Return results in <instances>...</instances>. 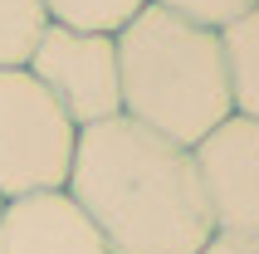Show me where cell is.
I'll use <instances>...</instances> for the list:
<instances>
[{"label":"cell","instance_id":"obj_1","mask_svg":"<svg viewBox=\"0 0 259 254\" xmlns=\"http://www.w3.org/2000/svg\"><path fill=\"white\" fill-rule=\"evenodd\" d=\"M64 191L98 225L108 254H196L215 235L191 147L122 113L78 127Z\"/></svg>","mask_w":259,"mask_h":254},{"label":"cell","instance_id":"obj_2","mask_svg":"<svg viewBox=\"0 0 259 254\" xmlns=\"http://www.w3.org/2000/svg\"><path fill=\"white\" fill-rule=\"evenodd\" d=\"M113 39L122 117L181 147H196L205 132H215L230 117L220 29L196 25L161 5H142Z\"/></svg>","mask_w":259,"mask_h":254},{"label":"cell","instance_id":"obj_3","mask_svg":"<svg viewBox=\"0 0 259 254\" xmlns=\"http://www.w3.org/2000/svg\"><path fill=\"white\" fill-rule=\"evenodd\" d=\"M78 127L29 69H0V200L64 191Z\"/></svg>","mask_w":259,"mask_h":254},{"label":"cell","instance_id":"obj_4","mask_svg":"<svg viewBox=\"0 0 259 254\" xmlns=\"http://www.w3.org/2000/svg\"><path fill=\"white\" fill-rule=\"evenodd\" d=\"M44 83V93L69 113L73 127H93L122 113V88H117V39L113 34H88V29L49 25L44 39L25 64Z\"/></svg>","mask_w":259,"mask_h":254},{"label":"cell","instance_id":"obj_5","mask_svg":"<svg viewBox=\"0 0 259 254\" xmlns=\"http://www.w3.org/2000/svg\"><path fill=\"white\" fill-rule=\"evenodd\" d=\"M191 156L201 171L210 225L259 240V122L230 113L215 132H205L191 147Z\"/></svg>","mask_w":259,"mask_h":254},{"label":"cell","instance_id":"obj_6","mask_svg":"<svg viewBox=\"0 0 259 254\" xmlns=\"http://www.w3.org/2000/svg\"><path fill=\"white\" fill-rule=\"evenodd\" d=\"M0 254H108V240L69 191H34L5 200Z\"/></svg>","mask_w":259,"mask_h":254},{"label":"cell","instance_id":"obj_7","mask_svg":"<svg viewBox=\"0 0 259 254\" xmlns=\"http://www.w3.org/2000/svg\"><path fill=\"white\" fill-rule=\"evenodd\" d=\"M220 54H225V83H230V113L259 122V5L220 25Z\"/></svg>","mask_w":259,"mask_h":254},{"label":"cell","instance_id":"obj_8","mask_svg":"<svg viewBox=\"0 0 259 254\" xmlns=\"http://www.w3.org/2000/svg\"><path fill=\"white\" fill-rule=\"evenodd\" d=\"M44 29L49 15L39 0H0V69H25Z\"/></svg>","mask_w":259,"mask_h":254},{"label":"cell","instance_id":"obj_9","mask_svg":"<svg viewBox=\"0 0 259 254\" xmlns=\"http://www.w3.org/2000/svg\"><path fill=\"white\" fill-rule=\"evenodd\" d=\"M49 25L64 29H88V34H117L132 15L152 0H39Z\"/></svg>","mask_w":259,"mask_h":254},{"label":"cell","instance_id":"obj_10","mask_svg":"<svg viewBox=\"0 0 259 254\" xmlns=\"http://www.w3.org/2000/svg\"><path fill=\"white\" fill-rule=\"evenodd\" d=\"M152 5H161V10H176V15H186V20H196V25H230L235 15H245L254 0H152Z\"/></svg>","mask_w":259,"mask_h":254},{"label":"cell","instance_id":"obj_11","mask_svg":"<svg viewBox=\"0 0 259 254\" xmlns=\"http://www.w3.org/2000/svg\"><path fill=\"white\" fill-rule=\"evenodd\" d=\"M196 254H259V240L254 235H225V230H215Z\"/></svg>","mask_w":259,"mask_h":254},{"label":"cell","instance_id":"obj_12","mask_svg":"<svg viewBox=\"0 0 259 254\" xmlns=\"http://www.w3.org/2000/svg\"><path fill=\"white\" fill-rule=\"evenodd\" d=\"M0 210H5V200H0Z\"/></svg>","mask_w":259,"mask_h":254},{"label":"cell","instance_id":"obj_13","mask_svg":"<svg viewBox=\"0 0 259 254\" xmlns=\"http://www.w3.org/2000/svg\"><path fill=\"white\" fill-rule=\"evenodd\" d=\"M254 5H259V0H254Z\"/></svg>","mask_w":259,"mask_h":254}]
</instances>
